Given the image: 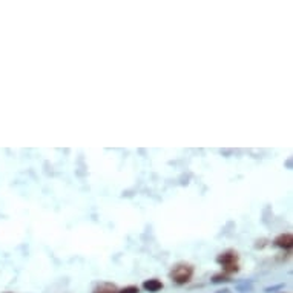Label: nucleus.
<instances>
[{"label": "nucleus", "instance_id": "obj_5", "mask_svg": "<svg viewBox=\"0 0 293 293\" xmlns=\"http://www.w3.org/2000/svg\"><path fill=\"white\" fill-rule=\"evenodd\" d=\"M117 287L114 284H109V282H102L100 285H97L94 288V293H117Z\"/></svg>", "mask_w": 293, "mask_h": 293}, {"label": "nucleus", "instance_id": "obj_8", "mask_svg": "<svg viewBox=\"0 0 293 293\" xmlns=\"http://www.w3.org/2000/svg\"><path fill=\"white\" fill-rule=\"evenodd\" d=\"M117 293H140V288L137 285H129V287H125V288L119 290Z\"/></svg>", "mask_w": 293, "mask_h": 293}, {"label": "nucleus", "instance_id": "obj_9", "mask_svg": "<svg viewBox=\"0 0 293 293\" xmlns=\"http://www.w3.org/2000/svg\"><path fill=\"white\" fill-rule=\"evenodd\" d=\"M282 287H284L282 284H279V285H273V287H267V288H266V291H267V293H272V291L279 290V288H282Z\"/></svg>", "mask_w": 293, "mask_h": 293}, {"label": "nucleus", "instance_id": "obj_6", "mask_svg": "<svg viewBox=\"0 0 293 293\" xmlns=\"http://www.w3.org/2000/svg\"><path fill=\"white\" fill-rule=\"evenodd\" d=\"M237 290L240 293H249L252 290V282L250 281H244V282H241V284L237 285Z\"/></svg>", "mask_w": 293, "mask_h": 293}, {"label": "nucleus", "instance_id": "obj_2", "mask_svg": "<svg viewBox=\"0 0 293 293\" xmlns=\"http://www.w3.org/2000/svg\"><path fill=\"white\" fill-rule=\"evenodd\" d=\"M237 261H238V255H237V252H233V250H227V252L218 255V258H217L218 264H221L224 267V270L229 272V273L238 272Z\"/></svg>", "mask_w": 293, "mask_h": 293}, {"label": "nucleus", "instance_id": "obj_7", "mask_svg": "<svg viewBox=\"0 0 293 293\" xmlns=\"http://www.w3.org/2000/svg\"><path fill=\"white\" fill-rule=\"evenodd\" d=\"M229 281H230L229 276H227V275H223V273L215 275V276L212 278V284H221V282H229Z\"/></svg>", "mask_w": 293, "mask_h": 293}, {"label": "nucleus", "instance_id": "obj_10", "mask_svg": "<svg viewBox=\"0 0 293 293\" xmlns=\"http://www.w3.org/2000/svg\"><path fill=\"white\" fill-rule=\"evenodd\" d=\"M218 293H230V291H229V290H227V288H224V290H220V291H218Z\"/></svg>", "mask_w": 293, "mask_h": 293}, {"label": "nucleus", "instance_id": "obj_4", "mask_svg": "<svg viewBox=\"0 0 293 293\" xmlns=\"http://www.w3.org/2000/svg\"><path fill=\"white\" fill-rule=\"evenodd\" d=\"M143 288L146 291H149V293H157V291H160L163 288V282L155 279V278H152V279H148V281L143 282Z\"/></svg>", "mask_w": 293, "mask_h": 293}, {"label": "nucleus", "instance_id": "obj_1", "mask_svg": "<svg viewBox=\"0 0 293 293\" xmlns=\"http://www.w3.org/2000/svg\"><path fill=\"white\" fill-rule=\"evenodd\" d=\"M193 275V267L190 264H186V262H181V264H177L172 270H170V279L178 284V285H184L190 281Z\"/></svg>", "mask_w": 293, "mask_h": 293}, {"label": "nucleus", "instance_id": "obj_3", "mask_svg": "<svg viewBox=\"0 0 293 293\" xmlns=\"http://www.w3.org/2000/svg\"><path fill=\"white\" fill-rule=\"evenodd\" d=\"M273 244L279 249H291L293 246V237L290 235V233H282V235L276 237Z\"/></svg>", "mask_w": 293, "mask_h": 293}]
</instances>
